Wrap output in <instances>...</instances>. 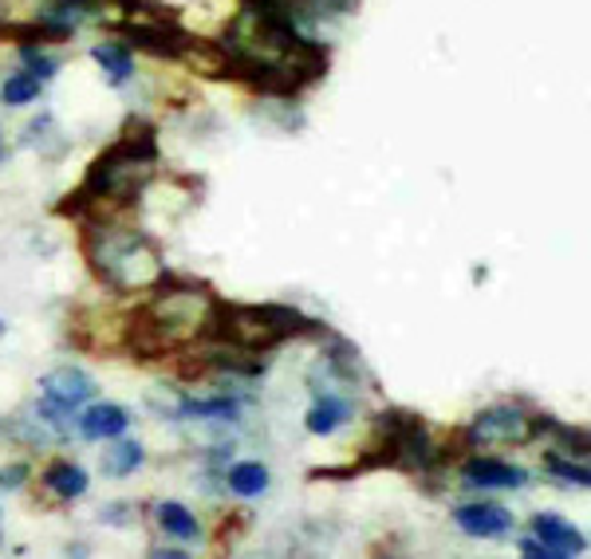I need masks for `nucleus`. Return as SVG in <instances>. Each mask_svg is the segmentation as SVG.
I'll use <instances>...</instances> for the list:
<instances>
[{
	"mask_svg": "<svg viewBox=\"0 0 591 559\" xmlns=\"http://www.w3.org/2000/svg\"><path fill=\"white\" fill-rule=\"evenodd\" d=\"M214 308L217 299L206 284H169L158 299H151L139 311L131 343L146 354L169 351V347H182V343H206Z\"/></svg>",
	"mask_w": 591,
	"mask_h": 559,
	"instance_id": "obj_1",
	"label": "nucleus"
},
{
	"mask_svg": "<svg viewBox=\"0 0 591 559\" xmlns=\"http://www.w3.org/2000/svg\"><path fill=\"white\" fill-rule=\"evenodd\" d=\"M84 252L87 264L99 272V280H107L119 292L151 288V284L166 280V261H162L158 244L131 224L91 221L84 233Z\"/></svg>",
	"mask_w": 591,
	"mask_h": 559,
	"instance_id": "obj_2",
	"label": "nucleus"
},
{
	"mask_svg": "<svg viewBox=\"0 0 591 559\" xmlns=\"http://www.w3.org/2000/svg\"><path fill=\"white\" fill-rule=\"evenodd\" d=\"M158 158V146H154L151 127H131L127 139L114 142L111 150H103L95 166L87 169L84 189H79L76 206H131L139 201L146 182H151V166Z\"/></svg>",
	"mask_w": 591,
	"mask_h": 559,
	"instance_id": "obj_3",
	"label": "nucleus"
},
{
	"mask_svg": "<svg viewBox=\"0 0 591 559\" xmlns=\"http://www.w3.org/2000/svg\"><path fill=\"white\" fill-rule=\"evenodd\" d=\"M304 331H316V319H308L300 308H288V304H217L206 343L256 354L261 347H276L284 339L304 336Z\"/></svg>",
	"mask_w": 591,
	"mask_h": 559,
	"instance_id": "obj_4",
	"label": "nucleus"
},
{
	"mask_svg": "<svg viewBox=\"0 0 591 559\" xmlns=\"http://www.w3.org/2000/svg\"><path fill=\"white\" fill-rule=\"evenodd\" d=\"M95 379L87 371H79V366H56V371H47L44 379H40V421H47V426L56 429H67V421H72V414L84 406V402L95 398Z\"/></svg>",
	"mask_w": 591,
	"mask_h": 559,
	"instance_id": "obj_5",
	"label": "nucleus"
},
{
	"mask_svg": "<svg viewBox=\"0 0 591 559\" xmlns=\"http://www.w3.org/2000/svg\"><path fill=\"white\" fill-rule=\"evenodd\" d=\"M540 429H545V421L536 418L533 410L516 406V402H501V406H489L470 421L466 438L473 446H525Z\"/></svg>",
	"mask_w": 591,
	"mask_h": 559,
	"instance_id": "obj_6",
	"label": "nucleus"
},
{
	"mask_svg": "<svg viewBox=\"0 0 591 559\" xmlns=\"http://www.w3.org/2000/svg\"><path fill=\"white\" fill-rule=\"evenodd\" d=\"M383 461L398 469H426L434 457V441L430 429H426L423 418H414L406 410H391L383 418Z\"/></svg>",
	"mask_w": 591,
	"mask_h": 559,
	"instance_id": "obj_7",
	"label": "nucleus"
},
{
	"mask_svg": "<svg viewBox=\"0 0 591 559\" xmlns=\"http://www.w3.org/2000/svg\"><path fill=\"white\" fill-rule=\"evenodd\" d=\"M127 40H131V47H142V52H151L158 59H178L194 47L186 29L166 24V20H134L131 29H127Z\"/></svg>",
	"mask_w": 591,
	"mask_h": 559,
	"instance_id": "obj_8",
	"label": "nucleus"
},
{
	"mask_svg": "<svg viewBox=\"0 0 591 559\" xmlns=\"http://www.w3.org/2000/svg\"><path fill=\"white\" fill-rule=\"evenodd\" d=\"M453 524H458L466 536H473V540H497V536L513 531V513H508L505 504L473 501V504L453 508Z\"/></svg>",
	"mask_w": 591,
	"mask_h": 559,
	"instance_id": "obj_9",
	"label": "nucleus"
},
{
	"mask_svg": "<svg viewBox=\"0 0 591 559\" xmlns=\"http://www.w3.org/2000/svg\"><path fill=\"white\" fill-rule=\"evenodd\" d=\"M134 414L119 402H91L84 414H79V434L87 441H114V438H127V429H131Z\"/></svg>",
	"mask_w": 591,
	"mask_h": 559,
	"instance_id": "obj_10",
	"label": "nucleus"
},
{
	"mask_svg": "<svg viewBox=\"0 0 591 559\" xmlns=\"http://www.w3.org/2000/svg\"><path fill=\"white\" fill-rule=\"evenodd\" d=\"M461 481L470 489H521L528 485V473L521 465L501 461V457H470L461 469Z\"/></svg>",
	"mask_w": 591,
	"mask_h": 559,
	"instance_id": "obj_11",
	"label": "nucleus"
},
{
	"mask_svg": "<svg viewBox=\"0 0 591 559\" xmlns=\"http://www.w3.org/2000/svg\"><path fill=\"white\" fill-rule=\"evenodd\" d=\"M533 540H540L545 548H552L556 556H563V559L583 556V551H588V536H583L576 524H568L563 516H556V513L533 516Z\"/></svg>",
	"mask_w": 591,
	"mask_h": 559,
	"instance_id": "obj_12",
	"label": "nucleus"
},
{
	"mask_svg": "<svg viewBox=\"0 0 591 559\" xmlns=\"http://www.w3.org/2000/svg\"><path fill=\"white\" fill-rule=\"evenodd\" d=\"M355 418V402L343 398V394H316V402H311L308 418H304V426H308V434H331V429H339L343 421Z\"/></svg>",
	"mask_w": 591,
	"mask_h": 559,
	"instance_id": "obj_13",
	"label": "nucleus"
},
{
	"mask_svg": "<svg viewBox=\"0 0 591 559\" xmlns=\"http://www.w3.org/2000/svg\"><path fill=\"white\" fill-rule=\"evenodd\" d=\"M87 485H91V476L76 461H52L44 469V489L52 496H59V501H79L87 493Z\"/></svg>",
	"mask_w": 591,
	"mask_h": 559,
	"instance_id": "obj_14",
	"label": "nucleus"
},
{
	"mask_svg": "<svg viewBox=\"0 0 591 559\" xmlns=\"http://www.w3.org/2000/svg\"><path fill=\"white\" fill-rule=\"evenodd\" d=\"M154 516H158V528L166 531L169 540L189 544V540L201 536V520H197L186 504H178V501H162L158 508H154Z\"/></svg>",
	"mask_w": 591,
	"mask_h": 559,
	"instance_id": "obj_15",
	"label": "nucleus"
},
{
	"mask_svg": "<svg viewBox=\"0 0 591 559\" xmlns=\"http://www.w3.org/2000/svg\"><path fill=\"white\" fill-rule=\"evenodd\" d=\"M142 461H146V449H142L139 441H134V438H114L111 449L103 453V473L111 476V481H122V476L139 473Z\"/></svg>",
	"mask_w": 591,
	"mask_h": 559,
	"instance_id": "obj_16",
	"label": "nucleus"
},
{
	"mask_svg": "<svg viewBox=\"0 0 591 559\" xmlns=\"http://www.w3.org/2000/svg\"><path fill=\"white\" fill-rule=\"evenodd\" d=\"M226 485H229V493L233 496H261L264 489H269V465L264 461H237L233 469H229V476H226Z\"/></svg>",
	"mask_w": 591,
	"mask_h": 559,
	"instance_id": "obj_17",
	"label": "nucleus"
},
{
	"mask_svg": "<svg viewBox=\"0 0 591 559\" xmlns=\"http://www.w3.org/2000/svg\"><path fill=\"white\" fill-rule=\"evenodd\" d=\"M91 56H95V64L107 72V79H111L114 87L127 84V79L134 75V56H131V47L127 44H99Z\"/></svg>",
	"mask_w": 591,
	"mask_h": 559,
	"instance_id": "obj_18",
	"label": "nucleus"
},
{
	"mask_svg": "<svg viewBox=\"0 0 591 559\" xmlns=\"http://www.w3.org/2000/svg\"><path fill=\"white\" fill-rule=\"evenodd\" d=\"M182 418H214V421H237V402L217 394V398H186L182 402Z\"/></svg>",
	"mask_w": 591,
	"mask_h": 559,
	"instance_id": "obj_19",
	"label": "nucleus"
},
{
	"mask_svg": "<svg viewBox=\"0 0 591 559\" xmlns=\"http://www.w3.org/2000/svg\"><path fill=\"white\" fill-rule=\"evenodd\" d=\"M545 473L556 476V481H563V485H580V489L591 485L588 465L576 461V457H563V453H545Z\"/></svg>",
	"mask_w": 591,
	"mask_h": 559,
	"instance_id": "obj_20",
	"label": "nucleus"
},
{
	"mask_svg": "<svg viewBox=\"0 0 591 559\" xmlns=\"http://www.w3.org/2000/svg\"><path fill=\"white\" fill-rule=\"evenodd\" d=\"M40 91H44V84H40L36 75L29 72H17L4 79V87H0V99H4V107H24L32 103V99H40Z\"/></svg>",
	"mask_w": 591,
	"mask_h": 559,
	"instance_id": "obj_21",
	"label": "nucleus"
},
{
	"mask_svg": "<svg viewBox=\"0 0 591 559\" xmlns=\"http://www.w3.org/2000/svg\"><path fill=\"white\" fill-rule=\"evenodd\" d=\"M20 59H24V72L36 75L40 84H47V79H52V75L59 72L56 59L47 56L44 47H36V44H24V47H20Z\"/></svg>",
	"mask_w": 591,
	"mask_h": 559,
	"instance_id": "obj_22",
	"label": "nucleus"
},
{
	"mask_svg": "<svg viewBox=\"0 0 591 559\" xmlns=\"http://www.w3.org/2000/svg\"><path fill=\"white\" fill-rule=\"evenodd\" d=\"M24 481H29V465H20V461H17V465L0 469V485H4V489H20Z\"/></svg>",
	"mask_w": 591,
	"mask_h": 559,
	"instance_id": "obj_23",
	"label": "nucleus"
},
{
	"mask_svg": "<svg viewBox=\"0 0 591 559\" xmlns=\"http://www.w3.org/2000/svg\"><path fill=\"white\" fill-rule=\"evenodd\" d=\"M521 559H563V556H556V551L545 548L540 540H525L521 544Z\"/></svg>",
	"mask_w": 591,
	"mask_h": 559,
	"instance_id": "obj_24",
	"label": "nucleus"
},
{
	"mask_svg": "<svg viewBox=\"0 0 591 559\" xmlns=\"http://www.w3.org/2000/svg\"><path fill=\"white\" fill-rule=\"evenodd\" d=\"M151 559H189L186 551H151Z\"/></svg>",
	"mask_w": 591,
	"mask_h": 559,
	"instance_id": "obj_25",
	"label": "nucleus"
},
{
	"mask_svg": "<svg viewBox=\"0 0 591 559\" xmlns=\"http://www.w3.org/2000/svg\"><path fill=\"white\" fill-rule=\"evenodd\" d=\"M0 158H4V134H0Z\"/></svg>",
	"mask_w": 591,
	"mask_h": 559,
	"instance_id": "obj_26",
	"label": "nucleus"
},
{
	"mask_svg": "<svg viewBox=\"0 0 591 559\" xmlns=\"http://www.w3.org/2000/svg\"><path fill=\"white\" fill-rule=\"evenodd\" d=\"M0 336H4V319H0Z\"/></svg>",
	"mask_w": 591,
	"mask_h": 559,
	"instance_id": "obj_27",
	"label": "nucleus"
}]
</instances>
